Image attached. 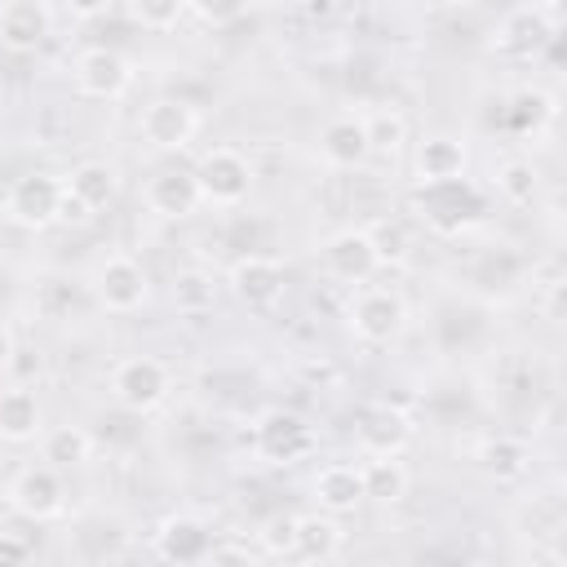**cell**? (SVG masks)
I'll list each match as a JSON object with an SVG mask.
<instances>
[{"label": "cell", "instance_id": "6da1fadb", "mask_svg": "<svg viewBox=\"0 0 567 567\" xmlns=\"http://www.w3.org/2000/svg\"><path fill=\"white\" fill-rule=\"evenodd\" d=\"M111 399L124 408V412H133V416H151L155 408H164L168 403V394H173V368L164 363V359H155V354H128V359H120L115 368H111Z\"/></svg>", "mask_w": 567, "mask_h": 567}, {"label": "cell", "instance_id": "7a4b0ae2", "mask_svg": "<svg viewBox=\"0 0 567 567\" xmlns=\"http://www.w3.org/2000/svg\"><path fill=\"white\" fill-rule=\"evenodd\" d=\"M62 204H66V182L58 173H22L4 190L0 213L22 230H49L62 221Z\"/></svg>", "mask_w": 567, "mask_h": 567}, {"label": "cell", "instance_id": "3957f363", "mask_svg": "<svg viewBox=\"0 0 567 567\" xmlns=\"http://www.w3.org/2000/svg\"><path fill=\"white\" fill-rule=\"evenodd\" d=\"M190 173H195L199 199L213 204V208H239V204L252 195V164H248V155L235 151V146H213V151H204Z\"/></svg>", "mask_w": 567, "mask_h": 567}, {"label": "cell", "instance_id": "277c9868", "mask_svg": "<svg viewBox=\"0 0 567 567\" xmlns=\"http://www.w3.org/2000/svg\"><path fill=\"white\" fill-rule=\"evenodd\" d=\"M4 501L13 514H22L27 523H53L66 514V483H62V470L58 465H22L13 470L9 487H4Z\"/></svg>", "mask_w": 567, "mask_h": 567}, {"label": "cell", "instance_id": "5b68a950", "mask_svg": "<svg viewBox=\"0 0 567 567\" xmlns=\"http://www.w3.org/2000/svg\"><path fill=\"white\" fill-rule=\"evenodd\" d=\"M93 297L102 310L111 315H137L151 301V275L137 257L128 252H111L93 266Z\"/></svg>", "mask_w": 567, "mask_h": 567}, {"label": "cell", "instance_id": "8992f818", "mask_svg": "<svg viewBox=\"0 0 567 567\" xmlns=\"http://www.w3.org/2000/svg\"><path fill=\"white\" fill-rule=\"evenodd\" d=\"M346 319L363 346H390L408 328V301L394 288H359Z\"/></svg>", "mask_w": 567, "mask_h": 567}, {"label": "cell", "instance_id": "52a82bcc", "mask_svg": "<svg viewBox=\"0 0 567 567\" xmlns=\"http://www.w3.org/2000/svg\"><path fill=\"white\" fill-rule=\"evenodd\" d=\"M137 133L151 151H186L199 133V106L186 102V97H151L137 115Z\"/></svg>", "mask_w": 567, "mask_h": 567}, {"label": "cell", "instance_id": "ba28073f", "mask_svg": "<svg viewBox=\"0 0 567 567\" xmlns=\"http://www.w3.org/2000/svg\"><path fill=\"white\" fill-rule=\"evenodd\" d=\"M319 266L328 279L337 284H368L377 270H381V257H377V244L368 235V226H346V230H332L323 244H319Z\"/></svg>", "mask_w": 567, "mask_h": 567}, {"label": "cell", "instance_id": "9c48e42d", "mask_svg": "<svg viewBox=\"0 0 567 567\" xmlns=\"http://www.w3.org/2000/svg\"><path fill=\"white\" fill-rule=\"evenodd\" d=\"M226 288L239 306L248 310H275L284 301V288H288V275H284V261L266 257V252H244L230 261L226 270Z\"/></svg>", "mask_w": 567, "mask_h": 567}, {"label": "cell", "instance_id": "30bf717a", "mask_svg": "<svg viewBox=\"0 0 567 567\" xmlns=\"http://www.w3.org/2000/svg\"><path fill=\"white\" fill-rule=\"evenodd\" d=\"M213 527L190 514V509H177V514H164L151 532V549L155 558L164 563H177V567H190V563H208V549H213Z\"/></svg>", "mask_w": 567, "mask_h": 567}, {"label": "cell", "instance_id": "8fae6325", "mask_svg": "<svg viewBox=\"0 0 567 567\" xmlns=\"http://www.w3.org/2000/svg\"><path fill=\"white\" fill-rule=\"evenodd\" d=\"M71 80L84 97L93 102H115L128 93L133 84V62L120 53V49H106V44H93L84 53H75V66H71Z\"/></svg>", "mask_w": 567, "mask_h": 567}, {"label": "cell", "instance_id": "7c38bea8", "mask_svg": "<svg viewBox=\"0 0 567 567\" xmlns=\"http://www.w3.org/2000/svg\"><path fill=\"white\" fill-rule=\"evenodd\" d=\"M252 443H257L261 461H270V465H297L301 456L315 452V430L306 425V416H297L288 408H275V412H266L257 421Z\"/></svg>", "mask_w": 567, "mask_h": 567}, {"label": "cell", "instance_id": "4fadbf2b", "mask_svg": "<svg viewBox=\"0 0 567 567\" xmlns=\"http://www.w3.org/2000/svg\"><path fill=\"white\" fill-rule=\"evenodd\" d=\"M412 434H416L412 416L394 403H368L354 421V443L363 456H399V452H408Z\"/></svg>", "mask_w": 567, "mask_h": 567}, {"label": "cell", "instance_id": "5bb4252c", "mask_svg": "<svg viewBox=\"0 0 567 567\" xmlns=\"http://www.w3.org/2000/svg\"><path fill=\"white\" fill-rule=\"evenodd\" d=\"M470 168V151L456 133H425L412 146V177L416 186H439V182H461Z\"/></svg>", "mask_w": 567, "mask_h": 567}, {"label": "cell", "instance_id": "9a60e30c", "mask_svg": "<svg viewBox=\"0 0 567 567\" xmlns=\"http://www.w3.org/2000/svg\"><path fill=\"white\" fill-rule=\"evenodd\" d=\"M53 35L49 0H0V49L35 53Z\"/></svg>", "mask_w": 567, "mask_h": 567}, {"label": "cell", "instance_id": "2e32d148", "mask_svg": "<svg viewBox=\"0 0 567 567\" xmlns=\"http://www.w3.org/2000/svg\"><path fill=\"white\" fill-rule=\"evenodd\" d=\"M319 159L328 168H337V173L363 168L372 159L363 115H332V120H323V128H319Z\"/></svg>", "mask_w": 567, "mask_h": 567}, {"label": "cell", "instance_id": "e0dca14e", "mask_svg": "<svg viewBox=\"0 0 567 567\" xmlns=\"http://www.w3.org/2000/svg\"><path fill=\"white\" fill-rule=\"evenodd\" d=\"M346 545V532L337 523V514H292V549L288 558L292 563H332Z\"/></svg>", "mask_w": 567, "mask_h": 567}, {"label": "cell", "instance_id": "ac0fdd59", "mask_svg": "<svg viewBox=\"0 0 567 567\" xmlns=\"http://www.w3.org/2000/svg\"><path fill=\"white\" fill-rule=\"evenodd\" d=\"M549 40H554V18L523 4V9H514V13L501 18L492 49H496V53H509V58H536Z\"/></svg>", "mask_w": 567, "mask_h": 567}, {"label": "cell", "instance_id": "d6986e66", "mask_svg": "<svg viewBox=\"0 0 567 567\" xmlns=\"http://www.w3.org/2000/svg\"><path fill=\"white\" fill-rule=\"evenodd\" d=\"M146 208L177 221V217H190L204 199H199V186H195V173L190 168H159L151 182H146Z\"/></svg>", "mask_w": 567, "mask_h": 567}, {"label": "cell", "instance_id": "ffe728a7", "mask_svg": "<svg viewBox=\"0 0 567 567\" xmlns=\"http://www.w3.org/2000/svg\"><path fill=\"white\" fill-rule=\"evenodd\" d=\"M44 434V403L31 385H0V439L31 443Z\"/></svg>", "mask_w": 567, "mask_h": 567}, {"label": "cell", "instance_id": "44dd1931", "mask_svg": "<svg viewBox=\"0 0 567 567\" xmlns=\"http://www.w3.org/2000/svg\"><path fill=\"white\" fill-rule=\"evenodd\" d=\"M62 182H66V195H71L89 217L102 213V208H111L115 195H120V173H115V164H106V159H80Z\"/></svg>", "mask_w": 567, "mask_h": 567}, {"label": "cell", "instance_id": "7402d4cb", "mask_svg": "<svg viewBox=\"0 0 567 567\" xmlns=\"http://www.w3.org/2000/svg\"><path fill=\"white\" fill-rule=\"evenodd\" d=\"M315 505L323 514H337V518L350 514V509H359L363 505V474H359V465H350V461L323 465L315 474Z\"/></svg>", "mask_w": 567, "mask_h": 567}, {"label": "cell", "instance_id": "603a6c76", "mask_svg": "<svg viewBox=\"0 0 567 567\" xmlns=\"http://www.w3.org/2000/svg\"><path fill=\"white\" fill-rule=\"evenodd\" d=\"M474 461L487 478L496 483H514L532 470V447L518 439V434H487L478 447H474Z\"/></svg>", "mask_w": 567, "mask_h": 567}, {"label": "cell", "instance_id": "cb8c5ba5", "mask_svg": "<svg viewBox=\"0 0 567 567\" xmlns=\"http://www.w3.org/2000/svg\"><path fill=\"white\" fill-rule=\"evenodd\" d=\"M359 474H363V501H377V505H399L412 487V470H408L403 452L399 456H363Z\"/></svg>", "mask_w": 567, "mask_h": 567}, {"label": "cell", "instance_id": "d4e9b609", "mask_svg": "<svg viewBox=\"0 0 567 567\" xmlns=\"http://www.w3.org/2000/svg\"><path fill=\"white\" fill-rule=\"evenodd\" d=\"M554 115H558V102L545 89H518L505 106L509 133H518V137H536L545 124H554Z\"/></svg>", "mask_w": 567, "mask_h": 567}, {"label": "cell", "instance_id": "484cf974", "mask_svg": "<svg viewBox=\"0 0 567 567\" xmlns=\"http://www.w3.org/2000/svg\"><path fill=\"white\" fill-rule=\"evenodd\" d=\"M40 439H44V461L58 470H84L93 461V439L84 425H53Z\"/></svg>", "mask_w": 567, "mask_h": 567}, {"label": "cell", "instance_id": "4316f807", "mask_svg": "<svg viewBox=\"0 0 567 567\" xmlns=\"http://www.w3.org/2000/svg\"><path fill=\"white\" fill-rule=\"evenodd\" d=\"M496 195L505 204H514V208H532L536 195H540V168L532 159H523V155L501 159V168H496Z\"/></svg>", "mask_w": 567, "mask_h": 567}, {"label": "cell", "instance_id": "83f0119b", "mask_svg": "<svg viewBox=\"0 0 567 567\" xmlns=\"http://www.w3.org/2000/svg\"><path fill=\"white\" fill-rule=\"evenodd\" d=\"M363 128H368L372 155H385V159L403 155V146H408V115L399 106H381V111L363 115Z\"/></svg>", "mask_w": 567, "mask_h": 567}, {"label": "cell", "instance_id": "f1b7e54d", "mask_svg": "<svg viewBox=\"0 0 567 567\" xmlns=\"http://www.w3.org/2000/svg\"><path fill=\"white\" fill-rule=\"evenodd\" d=\"M213 301H217V279L208 270L186 266L173 275V306L182 315H204V310H213Z\"/></svg>", "mask_w": 567, "mask_h": 567}, {"label": "cell", "instance_id": "f546056e", "mask_svg": "<svg viewBox=\"0 0 567 567\" xmlns=\"http://www.w3.org/2000/svg\"><path fill=\"white\" fill-rule=\"evenodd\" d=\"M124 13L146 31H173L186 18V0H124Z\"/></svg>", "mask_w": 567, "mask_h": 567}, {"label": "cell", "instance_id": "4dcf8cb0", "mask_svg": "<svg viewBox=\"0 0 567 567\" xmlns=\"http://www.w3.org/2000/svg\"><path fill=\"white\" fill-rule=\"evenodd\" d=\"M368 235H372V244H377L381 266H399V261H408L412 239H408V230H403L399 221H372V226H368Z\"/></svg>", "mask_w": 567, "mask_h": 567}, {"label": "cell", "instance_id": "1f68e13d", "mask_svg": "<svg viewBox=\"0 0 567 567\" xmlns=\"http://www.w3.org/2000/svg\"><path fill=\"white\" fill-rule=\"evenodd\" d=\"M421 190H425L421 199H430V217H425V213H421V217H425L434 230H461V226H465V217H461V213H434L443 199H452V195H461V190H465V177L456 182V190H452V182H439V186H421ZM447 208H452V204H447Z\"/></svg>", "mask_w": 567, "mask_h": 567}, {"label": "cell", "instance_id": "d6a6232c", "mask_svg": "<svg viewBox=\"0 0 567 567\" xmlns=\"http://www.w3.org/2000/svg\"><path fill=\"white\" fill-rule=\"evenodd\" d=\"M252 0H186V9L204 22V27H230L248 13Z\"/></svg>", "mask_w": 567, "mask_h": 567}, {"label": "cell", "instance_id": "836d02e7", "mask_svg": "<svg viewBox=\"0 0 567 567\" xmlns=\"http://www.w3.org/2000/svg\"><path fill=\"white\" fill-rule=\"evenodd\" d=\"M257 545L270 558H288V549H292V514H270L261 523V532H257Z\"/></svg>", "mask_w": 567, "mask_h": 567}, {"label": "cell", "instance_id": "e575fe53", "mask_svg": "<svg viewBox=\"0 0 567 567\" xmlns=\"http://www.w3.org/2000/svg\"><path fill=\"white\" fill-rule=\"evenodd\" d=\"M31 558V540L18 532H0V567H18Z\"/></svg>", "mask_w": 567, "mask_h": 567}, {"label": "cell", "instance_id": "d590c367", "mask_svg": "<svg viewBox=\"0 0 567 567\" xmlns=\"http://www.w3.org/2000/svg\"><path fill=\"white\" fill-rule=\"evenodd\" d=\"M111 4H115V0H62V9H66L71 18H80V22H93V18H102Z\"/></svg>", "mask_w": 567, "mask_h": 567}, {"label": "cell", "instance_id": "8d00e7d4", "mask_svg": "<svg viewBox=\"0 0 567 567\" xmlns=\"http://www.w3.org/2000/svg\"><path fill=\"white\" fill-rule=\"evenodd\" d=\"M545 319H563V279H549L545 284Z\"/></svg>", "mask_w": 567, "mask_h": 567}, {"label": "cell", "instance_id": "74e56055", "mask_svg": "<svg viewBox=\"0 0 567 567\" xmlns=\"http://www.w3.org/2000/svg\"><path fill=\"white\" fill-rule=\"evenodd\" d=\"M13 354H18V337H13V328L0 319V372L13 368Z\"/></svg>", "mask_w": 567, "mask_h": 567}, {"label": "cell", "instance_id": "f35d334b", "mask_svg": "<svg viewBox=\"0 0 567 567\" xmlns=\"http://www.w3.org/2000/svg\"><path fill=\"white\" fill-rule=\"evenodd\" d=\"M558 4H563V0H527V9H540V13H549V18L558 13Z\"/></svg>", "mask_w": 567, "mask_h": 567}]
</instances>
